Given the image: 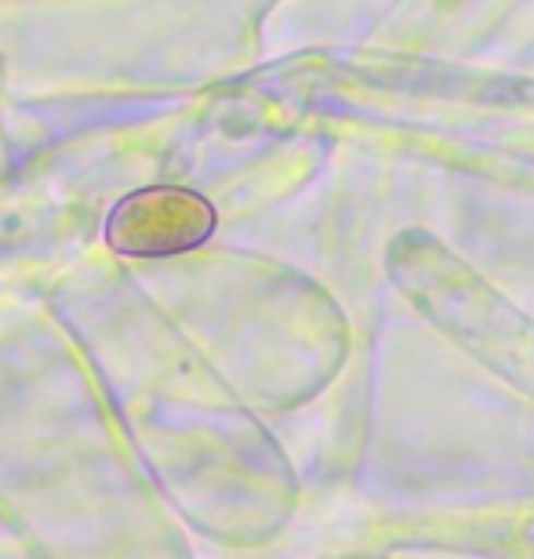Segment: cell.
<instances>
[{"mask_svg": "<svg viewBox=\"0 0 534 559\" xmlns=\"http://www.w3.org/2000/svg\"><path fill=\"white\" fill-rule=\"evenodd\" d=\"M218 226L215 204L186 186H146L106 215L109 251L128 259H175L197 251Z\"/></svg>", "mask_w": 534, "mask_h": 559, "instance_id": "cell-1", "label": "cell"}]
</instances>
